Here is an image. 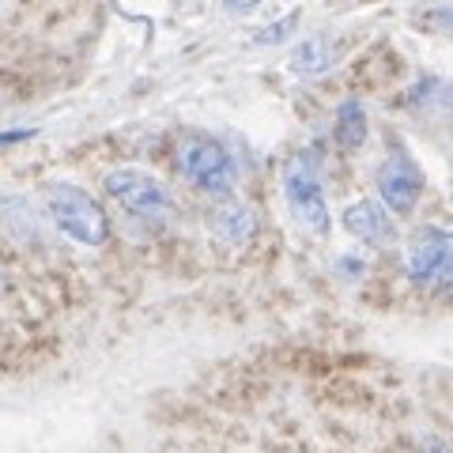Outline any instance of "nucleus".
<instances>
[{
    "mask_svg": "<svg viewBox=\"0 0 453 453\" xmlns=\"http://www.w3.org/2000/svg\"><path fill=\"white\" fill-rule=\"evenodd\" d=\"M178 170L204 193H226L238 178V166L226 144L204 133H189L178 140Z\"/></svg>",
    "mask_w": 453,
    "mask_h": 453,
    "instance_id": "obj_3",
    "label": "nucleus"
},
{
    "mask_svg": "<svg viewBox=\"0 0 453 453\" xmlns=\"http://www.w3.org/2000/svg\"><path fill=\"white\" fill-rule=\"evenodd\" d=\"M336 65V46L329 38H321V35H310L303 42H295V50H291V68L299 76H321V73H329V68Z\"/></svg>",
    "mask_w": 453,
    "mask_h": 453,
    "instance_id": "obj_9",
    "label": "nucleus"
},
{
    "mask_svg": "<svg viewBox=\"0 0 453 453\" xmlns=\"http://www.w3.org/2000/svg\"><path fill=\"white\" fill-rule=\"evenodd\" d=\"M42 204H46L53 226L65 238H73L76 246H103L110 238V219L106 208L95 201L88 189L73 186V181H50L42 189Z\"/></svg>",
    "mask_w": 453,
    "mask_h": 453,
    "instance_id": "obj_1",
    "label": "nucleus"
},
{
    "mask_svg": "<svg viewBox=\"0 0 453 453\" xmlns=\"http://www.w3.org/2000/svg\"><path fill=\"white\" fill-rule=\"evenodd\" d=\"M340 219H344V231H348L351 238H359V242H371V246H386L389 234H393L386 208L374 204V201H366V196L351 201Z\"/></svg>",
    "mask_w": 453,
    "mask_h": 453,
    "instance_id": "obj_8",
    "label": "nucleus"
},
{
    "mask_svg": "<svg viewBox=\"0 0 453 453\" xmlns=\"http://www.w3.org/2000/svg\"><path fill=\"white\" fill-rule=\"evenodd\" d=\"M423 453H449V449H446V442H431V446L423 449Z\"/></svg>",
    "mask_w": 453,
    "mask_h": 453,
    "instance_id": "obj_13",
    "label": "nucleus"
},
{
    "mask_svg": "<svg viewBox=\"0 0 453 453\" xmlns=\"http://www.w3.org/2000/svg\"><path fill=\"white\" fill-rule=\"evenodd\" d=\"M283 196L291 204V216L299 219L310 234L329 231V201H325V186L318 174V163L310 151H295L283 163Z\"/></svg>",
    "mask_w": 453,
    "mask_h": 453,
    "instance_id": "obj_2",
    "label": "nucleus"
},
{
    "mask_svg": "<svg viewBox=\"0 0 453 453\" xmlns=\"http://www.w3.org/2000/svg\"><path fill=\"white\" fill-rule=\"evenodd\" d=\"M333 133L344 148H363L366 144V133H371V121H366V106L359 98H344L336 106V118H333Z\"/></svg>",
    "mask_w": 453,
    "mask_h": 453,
    "instance_id": "obj_10",
    "label": "nucleus"
},
{
    "mask_svg": "<svg viewBox=\"0 0 453 453\" xmlns=\"http://www.w3.org/2000/svg\"><path fill=\"white\" fill-rule=\"evenodd\" d=\"M449 265H453L449 261V234L442 226H419V231H412V238H408V246H404V268H408V276H412V283L446 291Z\"/></svg>",
    "mask_w": 453,
    "mask_h": 453,
    "instance_id": "obj_5",
    "label": "nucleus"
},
{
    "mask_svg": "<svg viewBox=\"0 0 453 453\" xmlns=\"http://www.w3.org/2000/svg\"><path fill=\"white\" fill-rule=\"evenodd\" d=\"M106 193L118 201L129 216L140 219H163L170 211V196L163 189L159 178H151L148 170H136V166H118L106 174Z\"/></svg>",
    "mask_w": 453,
    "mask_h": 453,
    "instance_id": "obj_4",
    "label": "nucleus"
},
{
    "mask_svg": "<svg viewBox=\"0 0 453 453\" xmlns=\"http://www.w3.org/2000/svg\"><path fill=\"white\" fill-rule=\"evenodd\" d=\"M378 193L393 216H408L423 193V170L408 151H393L378 170Z\"/></svg>",
    "mask_w": 453,
    "mask_h": 453,
    "instance_id": "obj_6",
    "label": "nucleus"
},
{
    "mask_svg": "<svg viewBox=\"0 0 453 453\" xmlns=\"http://www.w3.org/2000/svg\"><path fill=\"white\" fill-rule=\"evenodd\" d=\"M291 27H295V16H288V19H280V27H268V31H261V35H257V42H280L283 35H288V31H291Z\"/></svg>",
    "mask_w": 453,
    "mask_h": 453,
    "instance_id": "obj_11",
    "label": "nucleus"
},
{
    "mask_svg": "<svg viewBox=\"0 0 453 453\" xmlns=\"http://www.w3.org/2000/svg\"><path fill=\"white\" fill-rule=\"evenodd\" d=\"M208 231L219 238L223 246H246L257 234V211L238 196H226L208 211Z\"/></svg>",
    "mask_w": 453,
    "mask_h": 453,
    "instance_id": "obj_7",
    "label": "nucleus"
},
{
    "mask_svg": "<svg viewBox=\"0 0 453 453\" xmlns=\"http://www.w3.org/2000/svg\"><path fill=\"white\" fill-rule=\"evenodd\" d=\"M219 4H223L226 12H250V8H257L261 0H219Z\"/></svg>",
    "mask_w": 453,
    "mask_h": 453,
    "instance_id": "obj_12",
    "label": "nucleus"
}]
</instances>
